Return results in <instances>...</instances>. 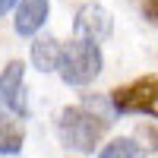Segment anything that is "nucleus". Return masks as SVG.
Here are the masks:
<instances>
[{
	"label": "nucleus",
	"mask_w": 158,
	"mask_h": 158,
	"mask_svg": "<svg viewBox=\"0 0 158 158\" xmlns=\"http://www.w3.org/2000/svg\"><path fill=\"white\" fill-rule=\"evenodd\" d=\"M0 98H3V92H0Z\"/></svg>",
	"instance_id": "13"
},
{
	"label": "nucleus",
	"mask_w": 158,
	"mask_h": 158,
	"mask_svg": "<svg viewBox=\"0 0 158 158\" xmlns=\"http://www.w3.org/2000/svg\"><path fill=\"white\" fill-rule=\"evenodd\" d=\"M104 130H108V120L89 114L85 108H63V111L57 114V136L63 139V146H67V149L92 152V149L101 142Z\"/></svg>",
	"instance_id": "1"
},
{
	"label": "nucleus",
	"mask_w": 158,
	"mask_h": 158,
	"mask_svg": "<svg viewBox=\"0 0 158 158\" xmlns=\"http://www.w3.org/2000/svg\"><path fill=\"white\" fill-rule=\"evenodd\" d=\"M142 10H146V16L158 25V0H146V6H142Z\"/></svg>",
	"instance_id": "10"
},
{
	"label": "nucleus",
	"mask_w": 158,
	"mask_h": 158,
	"mask_svg": "<svg viewBox=\"0 0 158 158\" xmlns=\"http://www.w3.org/2000/svg\"><path fill=\"white\" fill-rule=\"evenodd\" d=\"M60 54H63V48L57 44V38H51V35L35 38V41H32V63H35L41 73L57 70V67H60Z\"/></svg>",
	"instance_id": "7"
},
{
	"label": "nucleus",
	"mask_w": 158,
	"mask_h": 158,
	"mask_svg": "<svg viewBox=\"0 0 158 158\" xmlns=\"http://www.w3.org/2000/svg\"><path fill=\"white\" fill-rule=\"evenodd\" d=\"M13 3H19V0H0V16H3V13H6Z\"/></svg>",
	"instance_id": "11"
},
{
	"label": "nucleus",
	"mask_w": 158,
	"mask_h": 158,
	"mask_svg": "<svg viewBox=\"0 0 158 158\" xmlns=\"http://www.w3.org/2000/svg\"><path fill=\"white\" fill-rule=\"evenodd\" d=\"M48 10H51L48 0H19L16 19H13V29H16V35H35V32L44 25Z\"/></svg>",
	"instance_id": "5"
},
{
	"label": "nucleus",
	"mask_w": 158,
	"mask_h": 158,
	"mask_svg": "<svg viewBox=\"0 0 158 158\" xmlns=\"http://www.w3.org/2000/svg\"><path fill=\"white\" fill-rule=\"evenodd\" d=\"M22 120H16V117H0V152L3 155H16L22 149Z\"/></svg>",
	"instance_id": "8"
},
{
	"label": "nucleus",
	"mask_w": 158,
	"mask_h": 158,
	"mask_svg": "<svg viewBox=\"0 0 158 158\" xmlns=\"http://www.w3.org/2000/svg\"><path fill=\"white\" fill-rule=\"evenodd\" d=\"M149 136H152V139H155V142H158V133H155V130H152V133H149Z\"/></svg>",
	"instance_id": "12"
},
{
	"label": "nucleus",
	"mask_w": 158,
	"mask_h": 158,
	"mask_svg": "<svg viewBox=\"0 0 158 158\" xmlns=\"http://www.w3.org/2000/svg\"><path fill=\"white\" fill-rule=\"evenodd\" d=\"M114 32V19L111 13L98 6V3H82L76 10V19H73V35L76 41H89V44H98L104 38H111Z\"/></svg>",
	"instance_id": "4"
},
{
	"label": "nucleus",
	"mask_w": 158,
	"mask_h": 158,
	"mask_svg": "<svg viewBox=\"0 0 158 158\" xmlns=\"http://www.w3.org/2000/svg\"><path fill=\"white\" fill-rule=\"evenodd\" d=\"M98 158H146V149L136 139H114L101 149Z\"/></svg>",
	"instance_id": "9"
},
{
	"label": "nucleus",
	"mask_w": 158,
	"mask_h": 158,
	"mask_svg": "<svg viewBox=\"0 0 158 158\" xmlns=\"http://www.w3.org/2000/svg\"><path fill=\"white\" fill-rule=\"evenodd\" d=\"M22 76H25L22 60H10V63H6V70H3V76H0V92H3V101L10 104V111H19V114H25Z\"/></svg>",
	"instance_id": "6"
},
{
	"label": "nucleus",
	"mask_w": 158,
	"mask_h": 158,
	"mask_svg": "<svg viewBox=\"0 0 158 158\" xmlns=\"http://www.w3.org/2000/svg\"><path fill=\"white\" fill-rule=\"evenodd\" d=\"M111 104L120 114H152V117H158V76H142L136 82L111 92Z\"/></svg>",
	"instance_id": "3"
},
{
	"label": "nucleus",
	"mask_w": 158,
	"mask_h": 158,
	"mask_svg": "<svg viewBox=\"0 0 158 158\" xmlns=\"http://www.w3.org/2000/svg\"><path fill=\"white\" fill-rule=\"evenodd\" d=\"M60 79L67 85H89L101 73V51L89 41H70L60 54Z\"/></svg>",
	"instance_id": "2"
}]
</instances>
